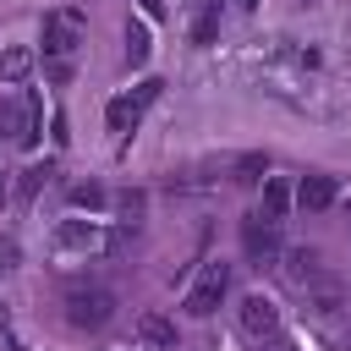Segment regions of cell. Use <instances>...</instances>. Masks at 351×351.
Listing matches in <instances>:
<instances>
[{
	"mask_svg": "<svg viewBox=\"0 0 351 351\" xmlns=\"http://www.w3.org/2000/svg\"><path fill=\"white\" fill-rule=\"evenodd\" d=\"M302 296H307V307H313L318 318H335V313L346 307V291H340L335 280H318V285H313V291H302Z\"/></svg>",
	"mask_w": 351,
	"mask_h": 351,
	"instance_id": "8fae6325",
	"label": "cell"
},
{
	"mask_svg": "<svg viewBox=\"0 0 351 351\" xmlns=\"http://www.w3.org/2000/svg\"><path fill=\"white\" fill-rule=\"evenodd\" d=\"M214 33H219V11H197L192 16V44H214Z\"/></svg>",
	"mask_w": 351,
	"mask_h": 351,
	"instance_id": "e0dca14e",
	"label": "cell"
},
{
	"mask_svg": "<svg viewBox=\"0 0 351 351\" xmlns=\"http://www.w3.org/2000/svg\"><path fill=\"white\" fill-rule=\"evenodd\" d=\"M0 269H5V263H0Z\"/></svg>",
	"mask_w": 351,
	"mask_h": 351,
	"instance_id": "603a6c76",
	"label": "cell"
},
{
	"mask_svg": "<svg viewBox=\"0 0 351 351\" xmlns=\"http://www.w3.org/2000/svg\"><path fill=\"white\" fill-rule=\"evenodd\" d=\"M263 170H269V159H263V154H241V159L230 165V176H236V181H247V186H252V181H263Z\"/></svg>",
	"mask_w": 351,
	"mask_h": 351,
	"instance_id": "9a60e30c",
	"label": "cell"
},
{
	"mask_svg": "<svg viewBox=\"0 0 351 351\" xmlns=\"http://www.w3.org/2000/svg\"><path fill=\"white\" fill-rule=\"evenodd\" d=\"M236 324H241V335H247V340H258V346H263V340H274V335H280V307H274L269 296H247V302L236 307Z\"/></svg>",
	"mask_w": 351,
	"mask_h": 351,
	"instance_id": "5b68a950",
	"label": "cell"
},
{
	"mask_svg": "<svg viewBox=\"0 0 351 351\" xmlns=\"http://www.w3.org/2000/svg\"><path fill=\"white\" fill-rule=\"evenodd\" d=\"M82 44V11L66 5V11H49L44 16V60H71Z\"/></svg>",
	"mask_w": 351,
	"mask_h": 351,
	"instance_id": "7a4b0ae2",
	"label": "cell"
},
{
	"mask_svg": "<svg viewBox=\"0 0 351 351\" xmlns=\"http://www.w3.org/2000/svg\"><path fill=\"white\" fill-rule=\"evenodd\" d=\"M115 318V296L104 285H66V324L71 329H104Z\"/></svg>",
	"mask_w": 351,
	"mask_h": 351,
	"instance_id": "6da1fadb",
	"label": "cell"
},
{
	"mask_svg": "<svg viewBox=\"0 0 351 351\" xmlns=\"http://www.w3.org/2000/svg\"><path fill=\"white\" fill-rule=\"evenodd\" d=\"M49 176H55V165H27L22 181H16V192L22 197H38V186H49Z\"/></svg>",
	"mask_w": 351,
	"mask_h": 351,
	"instance_id": "2e32d148",
	"label": "cell"
},
{
	"mask_svg": "<svg viewBox=\"0 0 351 351\" xmlns=\"http://www.w3.org/2000/svg\"><path fill=\"white\" fill-rule=\"evenodd\" d=\"M285 280H291L296 291H313L318 280H329V274H324L318 247H291V252H285Z\"/></svg>",
	"mask_w": 351,
	"mask_h": 351,
	"instance_id": "52a82bcc",
	"label": "cell"
},
{
	"mask_svg": "<svg viewBox=\"0 0 351 351\" xmlns=\"http://www.w3.org/2000/svg\"><path fill=\"white\" fill-rule=\"evenodd\" d=\"M11 197V170H0V203Z\"/></svg>",
	"mask_w": 351,
	"mask_h": 351,
	"instance_id": "7402d4cb",
	"label": "cell"
},
{
	"mask_svg": "<svg viewBox=\"0 0 351 351\" xmlns=\"http://www.w3.org/2000/svg\"><path fill=\"white\" fill-rule=\"evenodd\" d=\"M285 208H291V186H285V176H263V203H258V214L280 225Z\"/></svg>",
	"mask_w": 351,
	"mask_h": 351,
	"instance_id": "30bf717a",
	"label": "cell"
},
{
	"mask_svg": "<svg viewBox=\"0 0 351 351\" xmlns=\"http://www.w3.org/2000/svg\"><path fill=\"white\" fill-rule=\"evenodd\" d=\"M143 11L148 16H165V0H143Z\"/></svg>",
	"mask_w": 351,
	"mask_h": 351,
	"instance_id": "44dd1931",
	"label": "cell"
},
{
	"mask_svg": "<svg viewBox=\"0 0 351 351\" xmlns=\"http://www.w3.org/2000/svg\"><path fill=\"white\" fill-rule=\"evenodd\" d=\"M241 247H247V258L263 269V263H274L280 258V225L274 219H263V214H252V219H241Z\"/></svg>",
	"mask_w": 351,
	"mask_h": 351,
	"instance_id": "8992f818",
	"label": "cell"
},
{
	"mask_svg": "<svg viewBox=\"0 0 351 351\" xmlns=\"http://www.w3.org/2000/svg\"><path fill=\"white\" fill-rule=\"evenodd\" d=\"M55 247H60V252H93V247H99V225H93V219H66V225L55 230Z\"/></svg>",
	"mask_w": 351,
	"mask_h": 351,
	"instance_id": "ba28073f",
	"label": "cell"
},
{
	"mask_svg": "<svg viewBox=\"0 0 351 351\" xmlns=\"http://www.w3.org/2000/svg\"><path fill=\"white\" fill-rule=\"evenodd\" d=\"M225 291H230V263L208 258V263H203V274H197V280H192V291H186V313H192V318H208V313L225 302Z\"/></svg>",
	"mask_w": 351,
	"mask_h": 351,
	"instance_id": "3957f363",
	"label": "cell"
},
{
	"mask_svg": "<svg viewBox=\"0 0 351 351\" xmlns=\"http://www.w3.org/2000/svg\"><path fill=\"white\" fill-rule=\"evenodd\" d=\"M148 49H154V44H148V27H143V22H126V66H143Z\"/></svg>",
	"mask_w": 351,
	"mask_h": 351,
	"instance_id": "5bb4252c",
	"label": "cell"
},
{
	"mask_svg": "<svg viewBox=\"0 0 351 351\" xmlns=\"http://www.w3.org/2000/svg\"><path fill=\"white\" fill-rule=\"evenodd\" d=\"M137 335H143L148 346H159V351H176V324H170L165 313H143V318H137Z\"/></svg>",
	"mask_w": 351,
	"mask_h": 351,
	"instance_id": "7c38bea8",
	"label": "cell"
},
{
	"mask_svg": "<svg viewBox=\"0 0 351 351\" xmlns=\"http://www.w3.org/2000/svg\"><path fill=\"white\" fill-rule=\"evenodd\" d=\"M263 346H269V351H296V346H291L285 335H274V340H263Z\"/></svg>",
	"mask_w": 351,
	"mask_h": 351,
	"instance_id": "ffe728a7",
	"label": "cell"
},
{
	"mask_svg": "<svg viewBox=\"0 0 351 351\" xmlns=\"http://www.w3.org/2000/svg\"><path fill=\"white\" fill-rule=\"evenodd\" d=\"M291 203H302L307 214H318V208L335 203V181H329V176H302V186L291 192Z\"/></svg>",
	"mask_w": 351,
	"mask_h": 351,
	"instance_id": "9c48e42d",
	"label": "cell"
},
{
	"mask_svg": "<svg viewBox=\"0 0 351 351\" xmlns=\"http://www.w3.org/2000/svg\"><path fill=\"white\" fill-rule=\"evenodd\" d=\"M159 88H165V82H159V77H148V82H143L137 93H121V99H110V110H104L110 132H132V126L143 121V110H148V104L159 99Z\"/></svg>",
	"mask_w": 351,
	"mask_h": 351,
	"instance_id": "277c9868",
	"label": "cell"
},
{
	"mask_svg": "<svg viewBox=\"0 0 351 351\" xmlns=\"http://www.w3.org/2000/svg\"><path fill=\"white\" fill-rule=\"evenodd\" d=\"M71 203H77V208H99V203H104V186H99V181H77V186H71Z\"/></svg>",
	"mask_w": 351,
	"mask_h": 351,
	"instance_id": "ac0fdd59",
	"label": "cell"
},
{
	"mask_svg": "<svg viewBox=\"0 0 351 351\" xmlns=\"http://www.w3.org/2000/svg\"><path fill=\"white\" fill-rule=\"evenodd\" d=\"M33 71V49H22V44H11L5 55H0V82H22Z\"/></svg>",
	"mask_w": 351,
	"mask_h": 351,
	"instance_id": "4fadbf2b",
	"label": "cell"
},
{
	"mask_svg": "<svg viewBox=\"0 0 351 351\" xmlns=\"http://www.w3.org/2000/svg\"><path fill=\"white\" fill-rule=\"evenodd\" d=\"M44 77H49V82H66V77H71V60H44Z\"/></svg>",
	"mask_w": 351,
	"mask_h": 351,
	"instance_id": "d6986e66",
	"label": "cell"
}]
</instances>
